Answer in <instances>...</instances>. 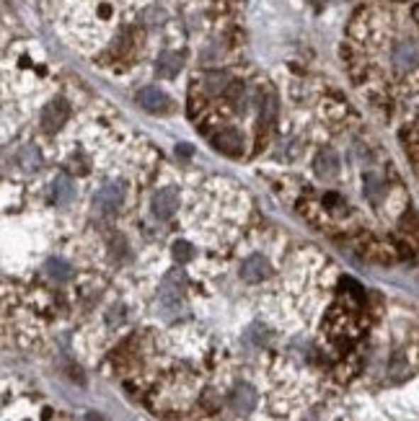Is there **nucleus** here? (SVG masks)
Segmentation results:
<instances>
[{
  "mask_svg": "<svg viewBox=\"0 0 419 421\" xmlns=\"http://www.w3.org/2000/svg\"><path fill=\"white\" fill-rule=\"evenodd\" d=\"M365 194H368V199L370 202H378L381 199V194H383V186H381V181L375 179V176H365Z\"/></svg>",
  "mask_w": 419,
  "mask_h": 421,
  "instance_id": "4468645a",
  "label": "nucleus"
},
{
  "mask_svg": "<svg viewBox=\"0 0 419 421\" xmlns=\"http://www.w3.org/2000/svg\"><path fill=\"white\" fill-rule=\"evenodd\" d=\"M230 406H233L235 411H241V414H249L251 408L257 406V393H254V388L238 385L233 391V395H230Z\"/></svg>",
  "mask_w": 419,
  "mask_h": 421,
  "instance_id": "0eeeda50",
  "label": "nucleus"
},
{
  "mask_svg": "<svg viewBox=\"0 0 419 421\" xmlns=\"http://www.w3.org/2000/svg\"><path fill=\"white\" fill-rule=\"evenodd\" d=\"M267 274H269V264H267L262 256H254L249 262H243V266H241V276L246 282H262Z\"/></svg>",
  "mask_w": 419,
  "mask_h": 421,
  "instance_id": "1a4fd4ad",
  "label": "nucleus"
},
{
  "mask_svg": "<svg viewBox=\"0 0 419 421\" xmlns=\"http://www.w3.org/2000/svg\"><path fill=\"white\" fill-rule=\"evenodd\" d=\"M177 153H181V155H191V147H189V145H177Z\"/></svg>",
  "mask_w": 419,
  "mask_h": 421,
  "instance_id": "6ab92c4d",
  "label": "nucleus"
},
{
  "mask_svg": "<svg viewBox=\"0 0 419 421\" xmlns=\"http://www.w3.org/2000/svg\"><path fill=\"white\" fill-rule=\"evenodd\" d=\"M179 207V199H177V191L174 189H163L153 196V215L158 220H169L174 218V212Z\"/></svg>",
  "mask_w": 419,
  "mask_h": 421,
  "instance_id": "39448f33",
  "label": "nucleus"
},
{
  "mask_svg": "<svg viewBox=\"0 0 419 421\" xmlns=\"http://www.w3.org/2000/svg\"><path fill=\"white\" fill-rule=\"evenodd\" d=\"M316 174H318V179H337V174H339V158L331 150H321L318 153V158H316Z\"/></svg>",
  "mask_w": 419,
  "mask_h": 421,
  "instance_id": "9d476101",
  "label": "nucleus"
},
{
  "mask_svg": "<svg viewBox=\"0 0 419 421\" xmlns=\"http://www.w3.org/2000/svg\"><path fill=\"white\" fill-rule=\"evenodd\" d=\"M52 194H55V199H57L60 204L73 202L75 199V184L70 181V179H57L55 186H52Z\"/></svg>",
  "mask_w": 419,
  "mask_h": 421,
  "instance_id": "9b49d317",
  "label": "nucleus"
},
{
  "mask_svg": "<svg viewBox=\"0 0 419 421\" xmlns=\"http://www.w3.org/2000/svg\"><path fill=\"white\" fill-rule=\"evenodd\" d=\"M174 256H177V262L186 264V262H191V259H194V248H191L186 240H179L177 246H174Z\"/></svg>",
  "mask_w": 419,
  "mask_h": 421,
  "instance_id": "2eb2a0df",
  "label": "nucleus"
},
{
  "mask_svg": "<svg viewBox=\"0 0 419 421\" xmlns=\"http://www.w3.org/2000/svg\"><path fill=\"white\" fill-rule=\"evenodd\" d=\"M207 83H210V91H223V86L228 83V75L213 73L210 78H207Z\"/></svg>",
  "mask_w": 419,
  "mask_h": 421,
  "instance_id": "f3484780",
  "label": "nucleus"
},
{
  "mask_svg": "<svg viewBox=\"0 0 419 421\" xmlns=\"http://www.w3.org/2000/svg\"><path fill=\"white\" fill-rule=\"evenodd\" d=\"M262 119H259V130H267V127H272L274 119H277V99L272 94L267 96L264 103H262Z\"/></svg>",
  "mask_w": 419,
  "mask_h": 421,
  "instance_id": "f8f14e48",
  "label": "nucleus"
},
{
  "mask_svg": "<svg viewBox=\"0 0 419 421\" xmlns=\"http://www.w3.org/2000/svg\"><path fill=\"white\" fill-rule=\"evenodd\" d=\"M21 166L26 168V171H34V168H39V153H37V150H31V147L21 150Z\"/></svg>",
  "mask_w": 419,
  "mask_h": 421,
  "instance_id": "dca6fc26",
  "label": "nucleus"
},
{
  "mask_svg": "<svg viewBox=\"0 0 419 421\" xmlns=\"http://www.w3.org/2000/svg\"><path fill=\"white\" fill-rule=\"evenodd\" d=\"M122 196H125V189H122V184L117 181H109L106 186H101V191L96 194V207L101 212H114L122 204Z\"/></svg>",
  "mask_w": 419,
  "mask_h": 421,
  "instance_id": "f03ea898",
  "label": "nucleus"
},
{
  "mask_svg": "<svg viewBox=\"0 0 419 421\" xmlns=\"http://www.w3.org/2000/svg\"><path fill=\"white\" fill-rule=\"evenodd\" d=\"M311 3H313L316 8H321V0H311Z\"/></svg>",
  "mask_w": 419,
  "mask_h": 421,
  "instance_id": "aec40b11",
  "label": "nucleus"
},
{
  "mask_svg": "<svg viewBox=\"0 0 419 421\" xmlns=\"http://www.w3.org/2000/svg\"><path fill=\"white\" fill-rule=\"evenodd\" d=\"M393 65H396V70H412V67L419 65V47L414 42H401L393 50Z\"/></svg>",
  "mask_w": 419,
  "mask_h": 421,
  "instance_id": "20e7f679",
  "label": "nucleus"
},
{
  "mask_svg": "<svg viewBox=\"0 0 419 421\" xmlns=\"http://www.w3.org/2000/svg\"><path fill=\"white\" fill-rule=\"evenodd\" d=\"M86 421H109V419H106L104 414H96V411H89V414H86Z\"/></svg>",
  "mask_w": 419,
  "mask_h": 421,
  "instance_id": "a211bd4d",
  "label": "nucleus"
},
{
  "mask_svg": "<svg viewBox=\"0 0 419 421\" xmlns=\"http://www.w3.org/2000/svg\"><path fill=\"white\" fill-rule=\"evenodd\" d=\"M47 274H50L55 282H67V279L73 276V269L65 262H50L47 264Z\"/></svg>",
  "mask_w": 419,
  "mask_h": 421,
  "instance_id": "ddd939ff",
  "label": "nucleus"
},
{
  "mask_svg": "<svg viewBox=\"0 0 419 421\" xmlns=\"http://www.w3.org/2000/svg\"><path fill=\"white\" fill-rule=\"evenodd\" d=\"M213 145L220 150V153H225V155H230V158H235V155H241L243 153V142H241V135L235 130H223V132H218L213 137Z\"/></svg>",
  "mask_w": 419,
  "mask_h": 421,
  "instance_id": "423d86ee",
  "label": "nucleus"
},
{
  "mask_svg": "<svg viewBox=\"0 0 419 421\" xmlns=\"http://www.w3.org/2000/svg\"><path fill=\"white\" fill-rule=\"evenodd\" d=\"M138 103L145 111H150V114H166L171 109L169 96L163 94V91H158V88H143L138 94Z\"/></svg>",
  "mask_w": 419,
  "mask_h": 421,
  "instance_id": "f257e3e1",
  "label": "nucleus"
},
{
  "mask_svg": "<svg viewBox=\"0 0 419 421\" xmlns=\"http://www.w3.org/2000/svg\"><path fill=\"white\" fill-rule=\"evenodd\" d=\"M67 114H70V109H67V101L65 99H55V101L50 103L45 109V116H42V127H45L47 132H55L62 127V122L67 119Z\"/></svg>",
  "mask_w": 419,
  "mask_h": 421,
  "instance_id": "7ed1b4c3",
  "label": "nucleus"
},
{
  "mask_svg": "<svg viewBox=\"0 0 419 421\" xmlns=\"http://www.w3.org/2000/svg\"><path fill=\"white\" fill-rule=\"evenodd\" d=\"M181 57H179L177 52H163L161 57L155 60V73L161 75V78H174V75H179V70H181Z\"/></svg>",
  "mask_w": 419,
  "mask_h": 421,
  "instance_id": "6e6552de",
  "label": "nucleus"
}]
</instances>
